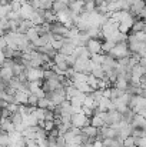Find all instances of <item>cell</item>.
Instances as JSON below:
<instances>
[{"mask_svg":"<svg viewBox=\"0 0 146 147\" xmlns=\"http://www.w3.org/2000/svg\"><path fill=\"white\" fill-rule=\"evenodd\" d=\"M24 34H26L27 40H29V42H32V43H33V42H35L37 37H39V34H37V32H36V27H35V26H33V27H30V29H29V30H27Z\"/></svg>","mask_w":146,"mask_h":147,"instance_id":"603a6c76","label":"cell"},{"mask_svg":"<svg viewBox=\"0 0 146 147\" xmlns=\"http://www.w3.org/2000/svg\"><path fill=\"white\" fill-rule=\"evenodd\" d=\"M3 60H4V56H3V53H1V50H0V64H1Z\"/></svg>","mask_w":146,"mask_h":147,"instance_id":"7bdbcfd3","label":"cell"},{"mask_svg":"<svg viewBox=\"0 0 146 147\" xmlns=\"http://www.w3.org/2000/svg\"><path fill=\"white\" fill-rule=\"evenodd\" d=\"M30 27H33V23L30 20H20L19 27H17V33H26Z\"/></svg>","mask_w":146,"mask_h":147,"instance_id":"d6986e66","label":"cell"},{"mask_svg":"<svg viewBox=\"0 0 146 147\" xmlns=\"http://www.w3.org/2000/svg\"><path fill=\"white\" fill-rule=\"evenodd\" d=\"M0 82H1V77H0Z\"/></svg>","mask_w":146,"mask_h":147,"instance_id":"bcb514c9","label":"cell"},{"mask_svg":"<svg viewBox=\"0 0 146 147\" xmlns=\"http://www.w3.org/2000/svg\"><path fill=\"white\" fill-rule=\"evenodd\" d=\"M85 47L88 49V51H89L90 54L102 53V42H100V40H97V39H93V37H90V39H89V40L86 42Z\"/></svg>","mask_w":146,"mask_h":147,"instance_id":"5b68a950","label":"cell"},{"mask_svg":"<svg viewBox=\"0 0 146 147\" xmlns=\"http://www.w3.org/2000/svg\"><path fill=\"white\" fill-rule=\"evenodd\" d=\"M0 77H1V82H9L12 77H13V71L10 67H0Z\"/></svg>","mask_w":146,"mask_h":147,"instance_id":"2e32d148","label":"cell"},{"mask_svg":"<svg viewBox=\"0 0 146 147\" xmlns=\"http://www.w3.org/2000/svg\"><path fill=\"white\" fill-rule=\"evenodd\" d=\"M60 74H57L54 70L48 69V70H43V74H42V79L43 80H59Z\"/></svg>","mask_w":146,"mask_h":147,"instance_id":"e0dca14e","label":"cell"},{"mask_svg":"<svg viewBox=\"0 0 146 147\" xmlns=\"http://www.w3.org/2000/svg\"><path fill=\"white\" fill-rule=\"evenodd\" d=\"M0 129L3 131H7V133H10V131L14 130V126L12 124L10 117H0Z\"/></svg>","mask_w":146,"mask_h":147,"instance_id":"4fadbf2b","label":"cell"},{"mask_svg":"<svg viewBox=\"0 0 146 147\" xmlns=\"http://www.w3.org/2000/svg\"><path fill=\"white\" fill-rule=\"evenodd\" d=\"M105 54H109L112 59L119 60V59H123V57H129L130 56V51L128 49L126 42H123V43H116L112 49L109 50L107 53H105Z\"/></svg>","mask_w":146,"mask_h":147,"instance_id":"6da1fadb","label":"cell"},{"mask_svg":"<svg viewBox=\"0 0 146 147\" xmlns=\"http://www.w3.org/2000/svg\"><path fill=\"white\" fill-rule=\"evenodd\" d=\"M49 32L52 34H59L62 37H69V29L59 20H54V22L49 23Z\"/></svg>","mask_w":146,"mask_h":147,"instance_id":"277c9868","label":"cell"},{"mask_svg":"<svg viewBox=\"0 0 146 147\" xmlns=\"http://www.w3.org/2000/svg\"><path fill=\"white\" fill-rule=\"evenodd\" d=\"M26 74H27V80L29 82H33V80L42 79L43 70L40 67H29V69H26Z\"/></svg>","mask_w":146,"mask_h":147,"instance_id":"52a82bcc","label":"cell"},{"mask_svg":"<svg viewBox=\"0 0 146 147\" xmlns=\"http://www.w3.org/2000/svg\"><path fill=\"white\" fill-rule=\"evenodd\" d=\"M83 4H85L83 0H70V1L67 3V9H69L72 13H75V14H80Z\"/></svg>","mask_w":146,"mask_h":147,"instance_id":"30bf717a","label":"cell"},{"mask_svg":"<svg viewBox=\"0 0 146 147\" xmlns=\"http://www.w3.org/2000/svg\"><path fill=\"white\" fill-rule=\"evenodd\" d=\"M6 147H19V146H17L16 143H9V144H7Z\"/></svg>","mask_w":146,"mask_h":147,"instance_id":"b9f144b4","label":"cell"},{"mask_svg":"<svg viewBox=\"0 0 146 147\" xmlns=\"http://www.w3.org/2000/svg\"><path fill=\"white\" fill-rule=\"evenodd\" d=\"M33 9L29 6V3L26 1V3H23L22 6H20V9H19V14H20V19L22 20H29L30 19V16L33 14Z\"/></svg>","mask_w":146,"mask_h":147,"instance_id":"9c48e42d","label":"cell"},{"mask_svg":"<svg viewBox=\"0 0 146 147\" xmlns=\"http://www.w3.org/2000/svg\"><path fill=\"white\" fill-rule=\"evenodd\" d=\"M13 64H14L13 59H4V60L1 61L0 67H10V69H12V66H13Z\"/></svg>","mask_w":146,"mask_h":147,"instance_id":"8d00e7d4","label":"cell"},{"mask_svg":"<svg viewBox=\"0 0 146 147\" xmlns=\"http://www.w3.org/2000/svg\"><path fill=\"white\" fill-rule=\"evenodd\" d=\"M90 124L93 127H96V129H100L102 126H105V121L102 120V117L99 114H96V116H92L90 117Z\"/></svg>","mask_w":146,"mask_h":147,"instance_id":"cb8c5ba5","label":"cell"},{"mask_svg":"<svg viewBox=\"0 0 146 147\" xmlns=\"http://www.w3.org/2000/svg\"><path fill=\"white\" fill-rule=\"evenodd\" d=\"M126 39H128V33H122V32H117V33L112 37V40H113L115 43H123V42H126Z\"/></svg>","mask_w":146,"mask_h":147,"instance_id":"83f0119b","label":"cell"},{"mask_svg":"<svg viewBox=\"0 0 146 147\" xmlns=\"http://www.w3.org/2000/svg\"><path fill=\"white\" fill-rule=\"evenodd\" d=\"M73 86H75L80 93H85V94H89L90 92H93V89H92L86 82H83V83H73Z\"/></svg>","mask_w":146,"mask_h":147,"instance_id":"ffe728a7","label":"cell"},{"mask_svg":"<svg viewBox=\"0 0 146 147\" xmlns=\"http://www.w3.org/2000/svg\"><path fill=\"white\" fill-rule=\"evenodd\" d=\"M130 126L132 127H139V129H145L146 126V120L143 116H141V114H133V117H132V120H130Z\"/></svg>","mask_w":146,"mask_h":147,"instance_id":"7c38bea8","label":"cell"},{"mask_svg":"<svg viewBox=\"0 0 146 147\" xmlns=\"http://www.w3.org/2000/svg\"><path fill=\"white\" fill-rule=\"evenodd\" d=\"M7 45H6V39L4 37H0V50L3 49V47H6Z\"/></svg>","mask_w":146,"mask_h":147,"instance_id":"60d3db41","label":"cell"},{"mask_svg":"<svg viewBox=\"0 0 146 147\" xmlns=\"http://www.w3.org/2000/svg\"><path fill=\"white\" fill-rule=\"evenodd\" d=\"M37 119H36V116L33 114V113H30V114H24L23 116V124L26 126V127H33V126H37Z\"/></svg>","mask_w":146,"mask_h":147,"instance_id":"5bb4252c","label":"cell"},{"mask_svg":"<svg viewBox=\"0 0 146 147\" xmlns=\"http://www.w3.org/2000/svg\"><path fill=\"white\" fill-rule=\"evenodd\" d=\"M33 94H35V96H36L37 98L45 97V92H43V89H42V87H37V89H36V92H35Z\"/></svg>","mask_w":146,"mask_h":147,"instance_id":"f35d334b","label":"cell"},{"mask_svg":"<svg viewBox=\"0 0 146 147\" xmlns=\"http://www.w3.org/2000/svg\"><path fill=\"white\" fill-rule=\"evenodd\" d=\"M1 53H3L4 59H12V57H13L14 50L12 49V47H9V46H6V47H3V49H1Z\"/></svg>","mask_w":146,"mask_h":147,"instance_id":"d6a6232c","label":"cell"},{"mask_svg":"<svg viewBox=\"0 0 146 147\" xmlns=\"http://www.w3.org/2000/svg\"><path fill=\"white\" fill-rule=\"evenodd\" d=\"M100 67L103 69V71H107V70H110V69L116 67V60H115V59H112L109 54H105V57H103V61H102Z\"/></svg>","mask_w":146,"mask_h":147,"instance_id":"8fae6325","label":"cell"},{"mask_svg":"<svg viewBox=\"0 0 146 147\" xmlns=\"http://www.w3.org/2000/svg\"><path fill=\"white\" fill-rule=\"evenodd\" d=\"M119 147H126V146H123V144H120V146H119Z\"/></svg>","mask_w":146,"mask_h":147,"instance_id":"f6af8a7d","label":"cell"},{"mask_svg":"<svg viewBox=\"0 0 146 147\" xmlns=\"http://www.w3.org/2000/svg\"><path fill=\"white\" fill-rule=\"evenodd\" d=\"M36 107H39V109H50V110H52V109L54 107V104H52L46 97H42V98H37Z\"/></svg>","mask_w":146,"mask_h":147,"instance_id":"44dd1931","label":"cell"},{"mask_svg":"<svg viewBox=\"0 0 146 147\" xmlns=\"http://www.w3.org/2000/svg\"><path fill=\"white\" fill-rule=\"evenodd\" d=\"M103 57H105V53H96V54H90V60L93 64L100 66L102 61H103Z\"/></svg>","mask_w":146,"mask_h":147,"instance_id":"4316f807","label":"cell"},{"mask_svg":"<svg viewBox=\"0 0 146 147\" xmlns=\"http://www.w3.org/2000/svg\"><path fill=\"white\" fill-rule=\"evenodd\" d=\"M146 24H145V19H133V23L129 29L128 33H138V32H146Z\"/></svg>","mask_w":146,"mask_h":147,"instance_id":"ba28073f","label":"cell"},{"mask_svg":"<svg viewBox=\"0 0 146 147\" xmlns=\"http://www.w3.org/2000/svg\"><path fill=\"white\" fill-rule=\"evenodd\" d=\"M0 147H1V146H0Z\"/></svg>","mask_w":146,"mask_h":147,"instance_id":"7dc6e473","label":"cell"},{"mask_svg":"<svg viewBox=\"0 0 146 147\" xmlns=\"http://www.w3.org/2000/svg\"><path fill=\"white\" fill-rule=\"evenodd\" d=\"M43 20H45V23H52L57 19H56V14L50 9H46V10H43Z\"/></svg>","mask_w":146,"mask_h":147,"instance_id":"7402d4cb","label":"cell"},{"mask_svg":"<svg viewBox=\"0 0 146 147\" xmlns=\"http://www.w3.org/2000/svg\"><path fill=\"white\" fill-rule=\"evenodd\" d=\"M80 131H82L86 137H96V134H97V129L96 127H93L92 124L82 127V129H80Z\"/></svg>","mask_w":146,"mask_h":147,"instance_id":"ac0fdd59","label":"cell"},{"mask_svg":"<svg viewBox=\"0 0 146 147\" xmlns=\"http://www.w3.org/2000/svg\"><path fill=\"white\" fill-rule=\"evenodd\" d=\"M3 34H4V30L0 27V37H3Z\"/></svg>","mask_w":146,"mask_h":147,"instance_id":"ee69618b","label":"cell"},{"mask_svg":"<svg viewBox=\"0 0 146 147\" xmlns=\"http://www.w3.org/2000/svg\"><path fill=\"white\" fill-rule=\"evenodd\" d=\"M90 74L92 76H95L96 79H105V71H103V69L100 67V66H93V69H92V71H90Z\"/></svg>","mask_w":146,"mask_h":147,"instance_id":"d4e9b609","label":"cell"},{"mask_svg":"<svg viewBox=\"0 0 146 147\" xmlns=\"http://www.w3.org/2000/svg\"><path fill=\"white\" fill-rule=\"evenodd\" d=\"M10 143V137H9V133L7 131H3L0 133V146L1 147H6L7 144Z\"/></svg>","mask_w":146,"mask_h":147,"instance_id":"f1b7e54d","label":"cell"},{"mask_svg":"<svg viewBox=\"0 0 146 147\" xmlns=\"http://www.w3.org/2000/svg\"><path fill=\"white\" fill-rule=\"evenodd\" d=\"M36 103H37V97H36L33 93H29V94H27V103H26V104L36 107Z\"/></svg>","mask_w":146,"mask_h":147,"instance_id":"836d02e7","label":"cell"},{"mask_svg":"<svg viewBox=\"0 0 146 147\" xmlns=\"http://www.w3.org/2000/svg\"><path fill=\"white\" fill-rule=\"evenodd\" d=\"M46 137H48V131L43 127H39L37 126V129H36V140H43Z\"/></svg>","mask_w":146,"mask_h":147,"instance_id":"1f68e13d","label":"cell"},{"mask_svg":"<svg viewBox=\"0 0 146 147\" xmlns=\"http://www.w3.org/2000/svg\"><path fill=\"white\" fill-rule=\"evenodd\" d=\"M43 129H45L46 131L53 130V129H54V123H53V120H45V121H43Z\"/></svg>","mask_w":146,"mask_h":147,"instance_id":"e575fe53","label":"cell"},{"mask_svg":"<svg viewBox=\"0 0 146 147\" xmlns=\"http://www.w3.org/2000/svg\"><path fill=\"white\" fill-rule=\"evenodd\" d=\"M138 64H139V66H142V67H146V57H139Z\"/></svg>","mask_w":146,"mask_h":147,"instance_id":"ab89813d","label":"cell"},{"mask_svg":"<svg viewBox=\"0 0 146 147\" xmlns=\"http://www.w3.org/2000/svg\"><path fill=\"white\" fill-rule=\"evenodd\" d=\"M130 136H133V137H145V129L132 127L130 129Z\"/></svg>","mask_w":146,"mask_h":147,"instance_id":"4dcf8cb0","label":"cell"},{"mask_svg":"<svg viewBox=\"0 0 146 147\" xmlns=\"http://www.w3.org/2000/svg\"><path fill=\"white\" fill-rule=\"evenodd\" d=\"M26 70V67L23 66V64H19V63H14L13 66H12V71H13V76H19L22 71H24Z\"/></svg>","mask_w":146,"mask_h":147,"instance_id":"f546056e","label":"cell"},{"mask_svg":"<svg viewBox=\"0 0 146 147\" xmlns=\"http://www.w3.org/2000/svg\"><path fill=\"white\" fill-rule=\"evenodd\" d=\"M67 9V4L65 3V1H62V0H54L53 3H52V11L54 13V14H57L59 11H63V10H66Z\"/></svg>","mask_w":146,"mask_h":147,"instance_id":"9a60e30c","label":"cell"},{"mask_svg":"<svg viewBox=\"0 0 146 147\" xmlns=\"http://www.w3.org/2000/svg\"><path fill=\"white\" fill-rule=\"evenodd\" d=\"M40 87L43 89L45 93H48V92L57 90V89H60V87H63V86L60 84L59 80H43V79H42V84H40Z\"/></svg>","mask_w":146,"mask_h":147,"instance_id":"8992f818","label":"cell"},{"mask_svg":"<svg viewBox=\"0 0 146 147\" xmlns=\"http://www.w3.org/2000/svg\"><path fill=\"white\" fill-rule=\"evenodd\" d=\"M135 37L139 40V42H146V33L145 32H138V33H133Z\"/></svg>","mask_w":146,"mask_h":147,"instance_id":"74e56055","label":"cell"},{"mask_svg":"<svg viewBox=\"0 0 146 147\" xmlns=\"http://www.w3.org/2000/svg\"><path fill=\"white\" fill-rule=\"evenodd\" d=\"M45 97L48 98L52 104H54V106L60 104L63 100H66V92H65V87H60V89H57V90H53V92L45 93Z\"/></svg>","mask_w":146,"mask_h":147,"instance_id":"7a4b0ae2","label":"cell"},{"mask_svg":"<svg viewBox=\"0 0 146 147\" xmlns=\"http://www.w3.org/2000/svg\"><path fill=\"white\" fill-rule=\"evenodd\" d=\"M115 45H116V43H115L112 39H106V40H103V42H102V53H107V51L112 49Z\"/></svg>","mask_w":146,"mask_h":147,"instance_id":"484cf974","label":"cell"},{"mask_svg":"<svg viewBox=\"0 0 146 147\" xmlns=\"http://www.w3.org/2000/svg\"><path fill=\"white\" fill-rule=\"evenodd\" d=\"M50 46L54 50L59 51V50L62 49V46H63V40H52V42H50Z\"/></svg>","mask_w":146,"mask_h":147,"instance_id":"d590c367","label":"cell"},{"mask_svg":"<svg viewBox=\"0 0 146 147\" xmlns=\"http://www.w3.org/2000/svg\"><path fill=\"white\" fill-rule=\"evenodd\" d=\"M70 124H72L73 127L82 129V127L90 124V117H86L82 111H79V113H73V114L70 116Z\"/></svg>","mask_w":146,"mask_h":147,"instance_id":"3957f363","label":"cell"}]
</instances>
